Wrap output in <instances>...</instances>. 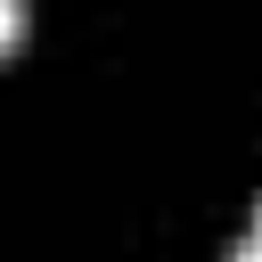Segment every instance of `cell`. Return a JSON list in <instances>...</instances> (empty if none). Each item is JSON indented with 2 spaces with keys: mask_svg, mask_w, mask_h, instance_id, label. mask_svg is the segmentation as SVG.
<instances>
[{
  "mask_svg": "<svg viewBox=\"0 0 262 262\" xmlns=\"http://www.w3.org/2000/svg\"><path fill=\"white\" fill-rule=\"evenodd\" d=\"M237 262H262V237H246V246H237Z\"/></svg>",
  "mask_w": 262,
  "mask_h": 262,
  "instance_id": "7a4b0ae2",
  "label": "cell"
},
{
  "mask_svg": "<svg viewBox=\"0 0 262 262\" xmlns=\"http://www.w3.org/2000/svg\"><path fill=\"white\" fill-rule=\"evenodd\" d=\"M16 41H25V0H0V66L16 57Z\"/></svg>",
  "mask_w": 262,
  "mask_h": 262,
  "instance_id": "6da1fadb",
  "label": "cell"
},
{
  "mask_svg": "<svg viewBox=\"0 0 262 262\" xmlns=\"http://www.w3.org/2000/svg\"><path fill=\"white\" fill-rule=\"evenodd\" d=\"M254 237H262V205H254Z\"/></svg>",
  "mask_w": 262,
  "mask_h": 262,
  "instance_id": "3957f363",
  "label": "cell"
}]
</instances>
